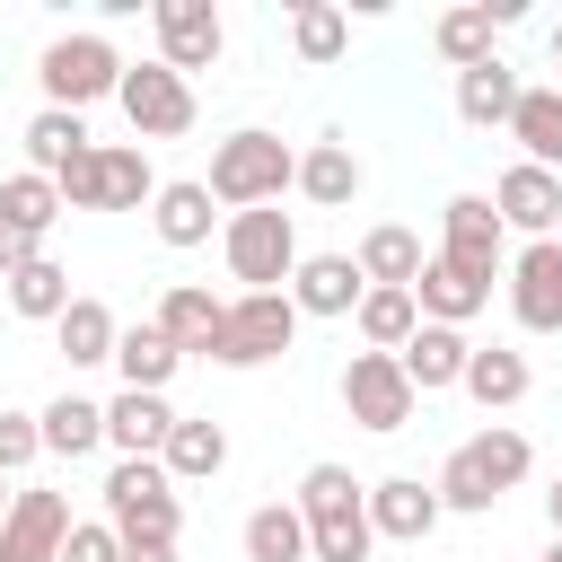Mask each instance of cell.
<instances>
[{
    "instance_id": "1",
    "label": "cell",
    "mask_w": 562,
    "mask_h": 562,
    "mask_svg": "<svg viewBox=\"0 0 562 562\" xmlns=\"http://www.w3.org/2000/svg\"><path fill=\"white\" fill-rule=\"evenodd\" d=\"M290 509L307 518V562H369V483H351V465H307Z\"/></svg>"
},
{
    "instance_id": "2",
    "label": "cell",
    "mask_w": 562,
    "mask_h": 562,
    "mask_svg": "<svg viewBox=\"0 0 562 562\" xmlns=\"http://www.w3.org/2000/svg\"><path fill=\"white\" fill-rule=\"evenodd\" d=\"M290 176H299V149L281 140V132H263V123H246V132H228L220 149H211V202L220 211H263V202H281L290 193Z\"/></svg>"
},
{
    "instance_id": "3",
    "label": "cell",
    "mask_w": 562,
    "mask_h": 562,
    "mask_svg": "<svg viewBox=\"0 0 562 562\" xmlns=\"http://www.w3.org/2000/svg\"><path fill=\"white\" fill-rule=\"evenodd\" d=\"M97 501H105V527L123 544H176L184 536V501H176V483H167L158 457H114V474L97 483Z\"/></svg>"
},
{
    "instance_id": "4",
    "label": "cell",
    "mask_w": 562,
    "mask_h": 562,
    "mask_svg": "<svg viewBox=\"0 0 562 562\" xmlns=\"http://www.w3.org/2000/svg\"><path fill=\"white\" fill-rule=\"evenodd\" d=\"M35 79H44V105H61V114H88L97 97H114L123 88V53L105 44V35H53L44 53H35Z\"/></svg>"
},
{
    "instance_id": "5",
    "label": "cell",
    "mask_w": 562,
    "mask_h": 562,
    "mask_svg": "<svg viewBox=\"0 0 562 562\" xmlns=\"http://www.w3.org/2000/svg\"><path fill=\"white\" fill-rule=\"evenodd\" d=\"M53 184H61V211H140V202L158 193V176H149V158H140L132 140H97V149L70 158Z\"/></svg>"
},
{
    "instance_id": "6",
    "label": "cell",
    "mask_w": 562,
    "mask_h": 562,
    "mask_svg": "<svg viewBox=\"0 0 562 562\" xmlns=\"http://www.w3.org/2000/svg\"><path fill=\"white\" fill-rule=\"evenodd\" d=\"M220 255H228V281H246V290H290V272H299V228H290L281 202H263V211H228Z\"/></svg>"
},
{
    "instance_id": "7",
    "label": "cell",
    "mask_w": 562,
    "mask_h": 562,
    "mask_svg": "<svg viewBox=\"0 0 562 562\" xmlns=\"http://www.w3.org/2000/svg\"><path fill=\"white\" fill-rule=\"evenodd\" d=\"M290 342H299V307H290V290H237L228 316H220L211 360H220V369H263V360H281Z\"/></svg>"
},
{
    "instance_id": "8",
    "label": "cell",
    "mask_w": 562,
    "mask_h": 562,
    "mask_svg": "<svg viewBox=\"0 0 562 562\" xmlns=\"http://www.w3.org/2000/svg\"><path fill=\"white\" fill-rule=\"evenodd\" d=\"M439 263H457L474 281L509 272V228H501L492 193H448V211H439Z\"/></svg>"
},
{
    "instance_id": "9",
    "label": "cell",
    "mask_w": 562,
    "mask_h": 562,
    "mask_svg": "<svg viewBox=\"0 0 562 562\" xmlns=\"http://www.w3.org/2000/svg\"><path fill=\"white\" fill-rule=\"evenodd\" d=\"M114 105L132 114V132L140 140H176V132H193V79H176L167 61H123V88H114Z\"/></svg>"
},
{
    "instance_id": "10",
    "label": "cell",
    "mask_w": 562,
    "mask_h": 562,
    "mask_svg": "<svg viewBox=\"0 0 562 562\" xmlns=\"http://www.w3.org/2000/svg\"><path fill=\"white\" fill-rule=\"evenodd\" d=\"M413 404H422V395L404 386L395 351H351V360H342V413H351L360 430H378V439H386V430H404V422H413Z\"/></svg>"
},
{
    "instance_id": "11",
    "label": "cell",
    "mask_w": 562,
    "mask_h": 562,
    "mask_svg": "<svg viewBox=\"0 0 562 562\" xmlns=\"http://www.w3.org/2000/svg\"><path fill=\"white\" fill-rule=\"evenodd\" d=\"M149 26H158V61H167L176 79H193V70H211V61L228 53V26H220L211 0H158Z\"/></svg>"
},
{
    "instance_id": "12",
    "label": "cell",
    "mask_w": 562,
    "mask_h": 562,
    "mask_svg": "<svg viewBox=\"0 0 562 562\" xmlns=\"http://www.w3.org/2000/svg\"><path fill=\"white\" fill-rule=\"evenodd\" d=\"M509 316L527 334H562V237H527L509 255Z\"/></svg>"
},
{
    "instance_id": "13",
    "label": "cell",
    "mask_w": 562,
    "mask_h": 562,
    "mask_svg": "<svg viewBox=\"0 0 562 562\" xmlns=\"http://www.w3.org/2000/svg\"><path fill=\"white\" fill-rule=\"evenodd\" d=\"M61 536H70V501L44 483H18V501L0 518V562H61Z\"/></svg>"
},
{
    "instance_id": "14",
    "label": "cell",
    "mask_w": 562,
    "mask_h": 562,
    "mask_svg": "<svg viewBox=\"0 0 562 562\" xmlns=\"http://www.w3.org/2000/svg\"><path fill=\"white\" fill-rule=\"evenodd\" d=\"M492 211H501V228H518V237H562V176H544V167H501V184H492Z\"/></svg>"
},
{
    "instance_id": "15",
    "label": "cell",
    "mask_w": 562,
    "mask_h": 562,
    "mask_svg": "<svg viewBox=\"0 0 562 562\" xmlns=\"http://www.w3.org/2000/svg\"><path fill=\"white\" fill-rule=\"evenodd\" d=\"M439 518H448V509H439V492H430L422 474H386V483H369V536H386V544H422Z\"/></svg>"
},
{
    "instance_id": "16",
    "label": "cell",
    "mask_w": 562,
    "mask_h": 562,
    "mask_svg": "<svg viewBox=\"0 0 562 562\" xmlns=\"http://www.w3.org/2000/svg\"><path fill=\"white\" fill-rule=\"evenodd\" d=\"M316 211H351L360 202V184H369V167H360V149L342 140V132H325L316 149H299V176H290Z\"/></svg>"
},
{
    "instance_id": "17",
    "label": "cell",
    "mask_w": 562,
    "mask_h": 562,
    "mask_svg": "<svg viewBox=\"0 0 562 562\" xmlns=\"http://www.w3.org/2000/svg\"><path fill=\"white\" fill-rule=\"evenodd\" d=\"M220 316H228V299H211L202 281H167L149 325H158V334H167L184 360H211V342H220Z\"/></svg>"
},
{
    "instance_id": "18",
    "label": "cell",
    "mask_w": 562,
    "mask_h": 562,
    "mask_svg": "<svg viewBox=\"0 0 562 562\" xmlns=\"http://www.w3.org/2000/svg\"><path fill=\"white\" fill-rule=\"evenodd\" d=\"M360 263L351 255H299V272H290V307L299 316H351L360 307Z\"/></svg>"
},
{
    "instance_id": "19",
    "label": "cell",
    "mask_w": 562,
    "mask_h": 562,
    "mask_svg": "<svg viewBox=\"0 0 562 562\" xmlns=\"http://www.w3.org/2000/svg\"><path fill=\"white\" fill-rule=\"evenodd\" d=\"M413 307H422V325H474L483 307H492V281H474V272H457V263H422V281H413Z\"/></svg>"
},
{
    "instance_id": "20",
    "label": "cell",
    "mask_w": 562,
    "mask_h": 562,
    "mask_svg": "<svg viewBox=\"0 0 562 562\" xmlns=\"http://www.w3.org/2000/svg\"><path fill=\"white\" fill-rule=\"evenodd\" d=\"M465 351H474V342H465L457 325H413V342L395 351V369H404V386H413V395H439V386H457V378H465Z\"/></svg>"
},
{
    "instance_id": "21",
    "label": "cell",
    "mask_w": 562,
    "mask_h": 562,
    "mask_svg": "<svg viewBox=\"0 0 562 562\" xmlns=\"http://www.w3.org/2000/svg\"><path fill=\"white\" fill-rule=\"evenodd\" d=\"M351 263H360V281H369V290H413L430 255H422V237H413L404 220H378V228L360 237V255H351Z\"/></svg>"
},
{
    "instance_id": "22",
    "label": "cell",
    "mask_w": 562,
    "mask_h": 562,
    "mask_svg": "<svg viewBox=\"0 0 562 562\" xmlns=\"http://www.w3.org/2000/svg\"><path fill=\"white\" fill-rule=\"evenodd\" d=\"M483 413H509L527 386H536V369H527V351H509V342H474L465 351V378H457Z\"/></svg>"
},
{
    "instance_id": "23",
    "label": "cell",
    "mask_w": 562,
    "mask_h": 562,
    "mask_svg": "<svg viewBox=\"0 0 562 562\" xmlns=\"http://www.w3.org/2000/svg\"><path fill=\"white\" fill-rule=\"evenodd\" d=\"M114 369H123V386H132V395H167V378L184 369V351L140 316V325H123V334H114Z\"/></svg>"
},
{
    "instance_id": "24",
    "label": "cell",
    "mask_w": 562,
    "mask_h": 562,
    "mask_svg": "<svg viewBox=\"0 0 562 562\" xmlns=\"http://www.w3.org/2000/svg\"><path fill=\"white\" fill-rule=\"evenodd\" d=\"M509 140L527 149V167L562 176V88H518V105H509Z\"/></svg>"
},
{
    "instance_id": "25",
    "label": "cell",
    "mask_w": 562,
    "mask_h": 562,
    "mask_svg": "<svg viewBox=\"0 0 562 562\" xmlns=\"http://www.w3.org/2000/svg\"><path fill=\"white\" fill-rule=\"evenodd\" d=\"M149 228H158L176 255H184V246H202V237H211V184H202V176L158 184V193H149Z\"/></svg>"
},
{
    "instance_id": "26",
    "label": "cell",
    "mask_w": 562,
    "mask_h": 562,
    "mask_svg": "<svg viewBox=\"0 0 562 562\" xmlns=\"http://www.w3.org/2000/svg\"><path fill=\"white\" fill-rule=\"evenodd\" d=\"M114 334H123V316H114L105 299H88V290H79V299L61 307V325H53V342H61V360H70V369L114 360Z\"/></svg>"
},
{
    "instance_id": "27",
    "label": "cell",
    "mask_w": 562,
    "mask_h": 562,
    "mask_svg": "<svg viewBox=\"0 0 562 562\" xmlns=\"http://www.w3.org/2000/svg\"><path fill=\"white\" fill-rule=\"evenodd\" d=\"M167 430H176V404H167V395H132V386H123V395L105 404V439H114L123 457H158Z\"/></svg>"
},
{
    "instance_id": "28",
    "label": "cell",
    "mask_w": 562,
    "mask_h": 562,
    "mask_svg": "<svg viewBox=\"0 0 562 562\" xmlns=\"http://www.w3.org/2000/svg\"><path fill=\"white\" fill-rule=\"evenodd\" d=\"M158 465H167V483H211V474L228 465V430H220V422H193V413H176V430H167Z\"/></svg>"
},
{
    "instance_id": "29",
    "label": "cell",
    "mask_w": 562,
    "mask_h": 562,
    "mask_svg": "<svg viewBox=\"0 0 562 562\" xmlns=\"http://www.w3.org/2000/svg\"><path fill=\"white\" fill-rule=\"evenodd\" d=\"M509 105H518V70L492 53V61H474V70H457V114L474 123V132H509Z\"/></svg>"
},
{
    "instance_id": "30",
    "label": "cell",
    "mask_w": 562,
    "mask_h": 562,
    "mask_svg": "<svg viewBox=\"0 0 562 562\" xmlns=\"http://www.w3.org/2000/svg\"><path fill=\"white\" fill-rule=\"evenodd\" d=\"M97 140H88V114H61V105H35L26 114V167L35 176H61L70 158H88Z\"/></svg>"
},
{
    "instance_id": "31",
    "label": "cell",
    "mask_w": 562,
    "mask_h": 562,
    "mask_svg": "<svg viewBox=\"0 0 562 562\" xmlns=\"http://www.w3.org/2000/svg\"><path fill=\"white\" fill-rule=\"evenodd\" d=\"M35 430H44V457H88V448H105V404L97 395H53L35 413Z\"/></svg>"
},
{
    "instance_id": "32",
    "label": "cell",
    "mask_w": 562,
    "mask_h": 562,
    "mask_svg": "<svg viewBox=\"0 0 562 562\" xmlns=\"http://www.w3.org/2000/svg\"><path fill=\"white\" fill-rule=\"evenodd\" d=\"M465 457H474V474H483L492 492H518V483L536 474V448H527V430H509V422L474 430V439H465Z\"/></svg>"
},
{
    "instance_id": "33",
    "label": "cell",
    "mask_w": 562,
    "mask_h": 562,
    "mask_svg": "<svg viewBox=\"0 0 562 562\" xmlns=\"http://www.w3.org/2000/svg\"><path fill=\"white\" fill-rule=\"evenodd\" d=\"M79 290H70V272L53 263V255H35L26 272H9V307L26 316V325H61V307H70Z\"/></svg>"
},
{
    "instance_id": "34",
    "label": "cell",
    "mask_w": 562,
    "mask_h": 562,
    "mask_svg": "<svg viewBox=\"0 0 562 562\" xmlns=\"http://www.w3.org/2000/svg\"><path fill=\"white\" fill-rule=\"evenodd\" d=\"M351 325H360V342H369V351H404V342H413V325H422V307H413V290H360Z\"/></svg>"
},
{
    "instance_id": "35",
    "label": "cell",
    "mask_w": 562,
    "mask_h": 562,
    "mask_svg": "<svg viewBox=\"0 0 562 562\" xmlns=\"http://www.w3.org/2000/svg\"><path fill=\"white\" fill-rule=\"evenodd\" d=\"M246 562H307V518L290 501H263L246 518Z\"/></svg>"
},
{
    "instance_id": "36",
    "label": "cell",
    "mask_w": 562,
    "mask_h": 562,
    "mask_svg": "<svg viewBox=\"0 0 562 562\" xmlns=\"http://www.w3.org/2000/svg\"><path fill=\"white\" fill-rule=\"evenodd\" d=\"M290 44H299V61H342V44H351V18L334 9V0H299L290 9Z\"/></svg>"
},
{
    "instance_id": "37",
    "label": "cell",
    "mask_w": 562,
    "mask_h": 562,
    "mask_svg": "<svg viewBox=\"0 0 562 562\" xmlns=\"http://www.w3.org/2000/svg\"><path fill=\"white\" fill-rule=\"evenodd\" d=\"M0 220H9V228H26V237H44V228L61 220V184H53V176H35V167H18V176L0 184Z\"/></svg>"
},
{
    "instance_id": "38",
    "label": "cell",
    "mask_w": 562,
    "mask_h": 562,
    "mask_svg": "<svg viewBox=\"0 0 562 562\" xmlns=\"http://www.w3.org/2000/svg\"><path fill=\"white\" fill-rule=\"evenodd\" d=\"M492 18L483 9H448L439 26H430V44H439V61H457V70H474V61H492Z\"/></svg>"
},
{
    "instance_id": "39",
    "label": "cell",
    "mask_w": 562,
    "mask_h": 562,
    "mask_svg": "<svg viewBox=\"0 0 562 562\" xmlns=\"http://www.w3.org/2000/svg\"><path fill=\"white\" fill-rule=\"evenodd\" d=\"M430 492H439V509H465V518H483V509L501 501V492L474 474V457H465V448H448V465H439V483H430Z\"/></svg>"
},
{
    "instance_id": "40",
    "label": "cell",
    "mask_w": 562,
    "mask_h": 562,
    "mask_svg": "<svg viewBox=\"0 0 562 562\" xmlns=\"http://www.w3.org/2000/svg\"><path fill=\"white\" fill-rule=\"evenodd\" d=\"M44 457V430H35V413H9L0 404V474H26Z\"/></svg>"
},
{
    "instance_id": "41",
    "label": "cell",
    "mask_w": 562,
    "mask_h": 562,
    "mask_svg": "<svg viewBox=\"0 0 562 562\" xmlns=\"http://www.w3.org/2000/svg\"><path fill=\"white\" fill-rule=\"evenodd\" d=\"M61 562H123V536H114L105 518H70V536H61Z\"/></svg>"
},
{
    "instance_id": "42",
    "label": "cell",
    "mask_w": 562,
    "mask_h": 562,
    "mask_svg": "<svg viewBox=\"0 0 562 562\" xmlns=\"http://www.w3.org/2000/svg\"><path fill=\"white\" fill-rule=\"evenodd\" d=\"M35 255H44V237H26V228H9V220H0V281H9V272H26Z\"/></svg>"
},
{
    "instance_id": "43",
    "label": "cell",
    "mask_w": 562,
    "mask_h": 562,
    "mask_svg": "<svg viewBox=\"0 0 562 562\" xmlns=\"http://www.w3.org/2000/svg\"><path fill=\"white\" fill-rule=\"evenodd\" d=\"M123 562H176V544H123Z\"/></svg>"
},
{
    "instance_id": "44",
    "label": "cell",
    "mask_w": 562,
    "mask_h": 562,
    "mask_svg": "<svg viewBox=\"0 0 562 562\" xmlns=\"http://www.w3.org/2000/svg\"><path fill=\"white\" fill-rule=\"evenodd\" d=\"M544 518H553V544H562V474L544 483Z\"/></svg>"
},
{
    "instance_id": "45",
    "label": "cell",
    "mask_w": 562,
    "mask_h": 562,
    "mask_svg": "<svg viewBox=\"0 0 562 562\" xmlns=\"http://www.w3.org/2000/svg\"><path fill=\"white\" fill-rule=\"evenodd\" d=\"M9 501H18V483H9V474H0V518H9Z\"/></svg>"
},
{
    "instance_id": "46",
    "label": "cell",
    "mask_w": 562,
    "mask_h": 562,
    "mask_svg": "<svg viewBox=\"0 0 562 562\" xmlns=\"http://www.w3.org/2000/svg\"><path fill=\"white\" fill-rule=\"evenodd\" d=\"M553 61H562V18H553Z\"/></svg>"
},
{
    "instance_id": "47",
    "label": "cell",
    "mask_w": 562,
    "mask_h": 562,
    "mask_svg": "<svg viewBox=\"0 0 562 562\" xmlns=\"http://www.w3.org/2000/svg\"><path fill=\"white\" fill-rule=\"evenodd\" d=\"M536 562H562V544H544V553H536Z\"/></svg>"
}]
</instances>
